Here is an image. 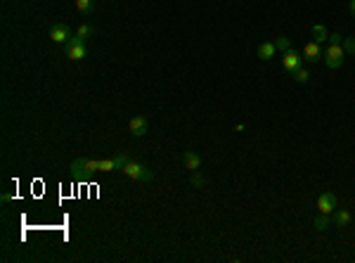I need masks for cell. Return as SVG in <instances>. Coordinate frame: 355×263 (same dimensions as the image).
<instances>
[{
	"label": "cell",
	"mask_w": 355,
	"mask_h": 263,
	"mask_svg": "<svg viewBox=\"0 0 355 263\" xmlns=\"http://www.w3.org/2000/svg\"><path fill=\"white\" fill-rule=\"evenodd\" d=\"M71 171L81 176V178H88V176H93V173H100V159H74L71 162Z\"/></svg>",
	"instance_id": "1"
},
{
	"label": "cell",
	"mask_w": 355,
	"mask_h": 263,
	"mask_svg": "<svg viewBox=\"0 0 355 263\" xmlns=\"http://www.w3.org/2000/svg\"><path fill=\"white\" fill-rule=\"evenodd\" d=\"M343 57H346V50H343L341 43H329V47H327L322 55L324 64H327L329 69H339L341 64H343Z\"/></svg>",
	"instance_id": "2"
},
{
	"label": "cell",
	"mask_w": 355,
	"mask_h": 263,
	"mask_svg": "<svg viewBox=\"0 0 355 263\" xmlns=\"http://www.w3.org/2000/svg\"><path fill=\"white\" fill-rule=\"evenodd\" d=\"M126 173V176H128V178H133V180H142V183H145V180H152L154 178V171H149L147 169V166H142V164L140 162H128L124 166V169H121Z\"/></svg>",
	"instance_id": "3"
},
{
	"label": "cell",
	"mask_w": 355,
	"mask_h": 263,
	"mask_svg": "<svg viewBox=\"0 0 355 263\" xmlns=\"http://www.w3.org/2000/svg\"><path fill=\"white\" fill-rule=\"evenodd\" d=\"M64 52H67V57H69V60H74V62H81V60H85V55H88V50H85V40L78 38V36L69 38L67 43H64Z\"/></svg>",
	"instance_id": "4"
},
{
	"label": "cell",
	"mask_w": 355,
	"mask_h": 263,
	"mask_svg": "<svg viewBox=\"0 0 355 263\" xmlns=\"http://www.w3.org/2000/svg\"><path fill=\"white\" fill-rule=\"evenodd\" d=\"M128 128H131V133L135 135V138H142L147 133V128H149V121H147V116L142 114H135L128 119Z\"/></svg>",
	"instance_id": "5"
},
{
	"label": "cell",
	"mask_w": 355,
	"mask_h": 263,
	"mask_svg": "<svg viewBox=\"0 0 355 263\" xmlns=\"http://www.w3.org/2000/svg\"><path fill=\"white\" fill-rule=\"evenodd\" d=\"M317 209H320V214H334L336 211V197L332 192H322L317 197Z\"/></svg>",
	"instance_id": "6"
},
{
	"label": "cell",
	"mask_w": 355,
	"mask_h": 263,
	"mask_svg": "<svg viewBox=\"0 0 355 263\" xmlns=\"http://www.w3.org/2000/svg\"><path fill=\"white\" fill-rule=\"evenodd\" d=\"M282 64H284L286 71H296L299 67H303V55L293 52V50H286V52L282 55Z\"/></svg>",
	"instance_id": "7"
},
{
	"label": "cell",
	"mask_w": 355,
	"mask_h": 263,
	"mask_svg": "<svg viewBox=\"0 0 355 263\" xmlns=\"http://www.w3.org/2000/svg\"><path fill=\"white\" fill-rule=\"evenodd\" d=\"M50 38H52L54 43H62V45H64V43L71 38V29L67 26V24H62V22L54 24L52 29H50Z\"/></svg>",
	"instance_id": "8"
},
{
	"label": "cell",
	"mask_w": 355,
	"mask_h": 263,
	"mask_svg": "<svg viewBox=\"0 0 355 263\" xmlns=\"http://www.w3.org/2000/svg\"><path fill=\"white\" fill-rule=\"evenodd\" d=\"M322 47H320V43L317 40H310V43H306V47H303V60L306 62H317V60H322Z\"/></svg>",
	"instance_id": "9"
},
{
	"label": "cell",
	"mask_w": 355,
	"mask_h": 263,
	"mask_svg": "<svg viewBox=\"0 0 355 263\" xmlns=\"http://www.w3.org/2000/svg\"><path fill=\"white\" fill-rule=\"evenodd\" d=\"M183 164H185L187 171H199L201 169V156L194 152V149H185L183 152Z\"/></svg>",
	"instance_id": "10"
},
{
	"label": "cell",
	"mask_w": 355,
	"mask_h": 263,
	"mask_svg": "<svg viewBox=\"0 0 355 263\" xmlns=\"http://www.w3.org/2000/svg\"><path fill=\"white\" fill-rule=\"evenodd\" d=\"M256 52H258V57H261V60H265V62H268V60H272V57H275L277 47H275V43H261V45L256 47Z\"/></svg>",
	"instance_id": "11"
},
{
	"label": "cell",
	"mask_w": 355,
	"mask_h": 263,
	"mask_svg": "<svg viewBox=\"0 0 355 263\" xmlns=\"http://www.w3.org/2000/svg\"><path fill=\"white\" fill-rule=\"evenodd\" d=\"M334 223H336V228H348V225H350V214H348L346 209H336Z\"/></svg>",
	"instance_id": "12"
},
{
	"label": "cell",
	"mask_w": 355,
	"mask_h": 263,
	"mask_svg": "<svg viewBox=\"0 0 355 263\" xmlns=\"http://www.w3.org/2000/svg\"><path fill=\"white\" fill-rule=\"evenodd\" d=\"M313 225H315L317 230H327V228L332 225V218H329V214H317L315 221H313Z\"/></svg>",
	"instance_id": "13"
},
{
	"label": "cell",
	"mask_w": 355,
	"mask_h": 263,
	"mask_svg": "<svg viewBox=\"0 0 355 263\" xmlns=\"http://www.w3.org/2000/svg\"><path fill=\"white\" fill-rule=\"evenodd\" d=\"M310 33H313V38H315L317 43H322V40L329 38V33H327V29H324L322 24H315V26L310 29Z\"/></svg>",
	"instance_id": "14"
},
{
	"label": "cell",
	"mask_w": 355,
	"mask_h": 263,
	"mask_svg": "<svg viewBox=\"0 0 355 263\" xmlns=\"http://www.w3.org/2000/svg\"><path fill=\"white\" fill-rule=\"evenodd\" d=\"M291 76H293L296 83H308V81H310V71L306 69V67H299L296 71H291Z\"/></svg>",
	"instance_id": "15"
},
{
	"label": "cell",
	"mask_w": 355,
	"mask_h": 263,
	"mask_svg": "<svg viewBox=\"0 0 355 263\" xmlns=\"http://www.w3.org/2000/svg\"><path fill=\"white\" fill-rule=\"evenodd\" d=\"M76 8L81 10L85 17H88L95 10V0H76Z\"/></svg>",
	"instance_id": "16"
},
{
	"label": "cell",
	"mask_w": 355,
	"mask_h": 263,
	"mask_svg": "<svg viewBox=\"0 0 355 263\" xmlns=\"http://www.w3.org/2000/svg\"><path fill=\"white\" fill-rule=\"evenodd\" d=\"M93 33H95V29L90 26V24H81V26L76 29V36H78V38H83V40H88Z\"/></svg>",
	"instance_id": "17"
},
{
	"label": "cell",
	"mask_w": 355,
	"mask_h": 263,
	"mask_svg": "<svg viewBox=\"0 0 355 263\" xmlns=\"http://www.w3.org/2000/svg\"><path fill=\"white\" fill-rule=\"evenodd\" d=\"M190 183H192V187H206L209 180H206V176H201L199 171H192V180Z\"/></svg>",
	"instance_id": "18"
},
{
	"label": "cell",
	"mask_w": 355,
	"mask_h": 263,
	"mask_svg": "<svg viewBox=\"0 0 355 263\" xmlns=\"http://www.w3.org/2000/svg\"><path fill=\"white\" fill-rule=\"evenodd\" d=\"M275 47H277L279 52H286V50H291V40L286 38V36H279V38L275 40Z\"/></svg>",
	"instance_id": "19"
},
{
	"label": "cell",
	"mask_w": 355,
	"mask_h": 263,
	"mask_svg": "<svg viewBox=\"0 0 355 263\" xmlns=\"http://www.w3.org/2000/svg\"><path fill=\"white\" fill-rule=\"evenodd\" d=\"M341 45H343L346 55H355V38H343L341 40Z\"/></svg>",
	"instance_id": "20"
},
{
	"label": "cell",
	"mask_w": 355,
	"mask_h": 263,
	"mask_svg": "<svg viewBox=\"0 0 355 263\" xmlns=\"http://www.w3.org/2000/svg\"><path fill=\"white\" fill-rule=\"evenodd\" d=\"M329 43H341V40H343V36H341V33H329Z\"/></svg>",
	"instance_id": "21"
},
{
	"label": "cell",
	"mask_w": 355,
	"mask_h": 263,
	"mask_svg": "<svg viewBox=\"0 0 355 263\" xmlns=\"http://www.w3.org/2000/svg\"><path fill=\"white\" fill-rule=\"evenodd\" d=\"M350 12L355 15V0H350Z\"/></svg>",
	"instance_id": "22"
}]
</instances>
